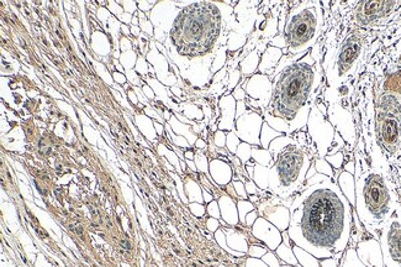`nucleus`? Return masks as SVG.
I'll list each match as a JSON object with an SVG mask.
<instances>
[{
	"instance_id": "obj_47",
	"label": "nucleus",
	"mask_w": 401,
	"mask_h": 267,
	"mask_svg": "<svg viewBox=\"0 0 401 267\" xmlns=\"http://www.w3.org/2000/svg\"><path fill=\"white\" fill-rule=\"evenodd\" d=\"M320 265H321V267H340L338 261L335 260V258H332V257L320 260Z\"/></svg>"
},
{
	"instance_id": "obj_7",
	"label": "nucleus",
	"mask_w": 401,
	"mask_h": 267,
	"mask_svg": "<svg viewBox=\"0 0 401 267\" xmlns=\"http://www.w3.org/2000/svg\"><path fill=\"white\" fill-rule=\"evenodd\" d=\"M364 37L361 32L352 34L338 47L331 66L327 70V83L330 88H337L358 64L363 52Z\"/></svg>"
},
{
	"instance_id": "obj_27",
	"label": "nucleus",
	"mask_w": 401,
	"mask_h": 267,
	"mask_svg": "<svg viewBox=\"0 0 401 267\" xmlns=\"http://www.w3.org/2000/svg\"><path fill=\"white\" fill-rule=\"evenodd\" d=\"M252 159L258 163V165L264 166V167H272L273 165V155L269 152V150L263 149V147H253L252 149Z\"/></svg>"
},
{
	"instance_id": "obj_30",
	"label": "nucleus",
	"mask_w": 401,
	"mask_h": 267,
	"mask_svg": "<svg viewBox=\"0 0 401 267\" xmlns=\"http://www.w3.org/2000/svg\"><path fill=\"white\" fill-rule=\"evenodd\" d=\"M280 135H283V134L275 131V130H273L267 122H264L261 130V138H259V140H261V146L263 147V149L268 150L272 141L274 140V139L279 138Z\"/></svg>"
},
{
	"instance_id": "obj_49",
	"label": "nucleus",
	"mask_w": 401,
	"mask_h": 267,
	"mask_svg": "<svg viewBox=\"0 0 401 267\" xmlns=\"http://www.w3.org/2000/svg\"><path fill=\"white\" fill-rule=\"evenodd\" d=\"M245 95H246V94H245V91L241 88V87H237V88L234 89L233 93H232V97L236 100H238V102H242V100L245 99Z\"/></svg>"
},
{
	"instance_id": "obj_34",
	"label": "nucleus",
	"mask_w": 401,
	"mask_h": 267,
	"mask_svg": "<svg viewBox=\"0 0 401 267\" xmlns=\"http://www.w3.org/2000/svg\"><path fill=\"white\" fill-rule=\"evenodd\" d=\"M237 208H238L239 220H241L242 224H245V219H246V215L248 213H251L252 211H255V206H253V204L251 203V202H248L247 199L238 201V203H237Z\"/></svg>"
},
{
	"instance_id": "obj_3",
	"label": "nucleus",
	"mask_w": 401,
	"mask_h": 267,
	"mask_svg": "<svg viewBox=\"0 0 401 267\" xmlns=\"http://www.w3.org/2000/svg\"><path fill=\"white\" fill-rule=\"evenodd\" d=\"M323 81L318 62L306 53L275 77L273 93L267 111L288 122L290 132L307 126L311 109L315 104V92Z\"/></svg>"
},
{
	"instance_id": "obj_17",
	"label": "nucleus",
	"mask_w": 401,
	"mask_h": 267,
	"mask_svg": "<svg viewBox=\"0 0 401 267\" xmlns=\"http://www.w3.org/2000/svg\"><path fill=\"white\" fill-rule=\"evenodd\" d=\"M209 170L210 174H211L212 182L220 184V186H226L232 179V168L225 161L220 159L211 160Z\"/></svg>"
},
{
	"instance_id": "obj_25",
	"label": "nucleus",
	"mask_w": 401,
	"mask_h": 267,
	"mask_svg": "<svg viewBox=\"0 0 401 267\" xmlns=\"http://www.w3.org/2000/svg\"><path fill=\"white\" fill-rule=\"evenodd\" d=\"M291 144H298V141L289 135H280L279 138L274 139V140L271 143V145H269V149H268L269 152L273 155V159H274V157H277L278 155H279L280 152L285 149V147L291 145Z\"/></svg>"
},
{
	"instance_id": "obj_45",
	"label": "nucleus",
	"mask_w": 401,
	"mask_h": 267,
	"mask_svg": "<svg viewBox=\"0 0 401 267\" xmlns=\"http://www.w3.org/2000/svg\"><path fill=\"white\" fill-rule=\"evenodd\" d=\"M206 227L210 231H215V233H216V231L219 230V227H220L219 219H216V218H212V217L209 218V219L206 220Z\"/></svg>"
},
{
	"instance_id": "obj_37",
	"label": "nucleus",
	"mask_w": 401,
	"mask_h": 267,
	"mask_svg": "<svg viewBox=\"0 0 401 267\" xmlns=\"http://www.w3.org/2000/svg\"><path fill=\"white\" fill-rule=\"evenodd\" d=\"M195 165H196V168H198L200 172L207 173V168H209L210 165L207 163L206 157L204 156L201 152H199L198 155H195Z\"/></svg>"
},
{
	"instance_id": "obj_24",
	"label": "nucleus",
	"mask_w": 401,
	"mask_h": 267,
	"mask_svg": "<svg viewBox=\"0 0 401 267\" xmlns=\"http://www.w3.org/2000/svg\"><path fill=\"white\" fill-rule=\"evenodd\" d=\"M263 115H264V119H266V122L272 127L273 130L283 134V135H289V136L291 135L290 127H289L288 122L283 120V119L272 115V114H269L266 109H263Z\"/></svg>"
},
{
	"instance_id": "obj_16",
	"label": "nucleus",
	"mask_w": 401,
	"mask_h": 267,
	"mask_svg": "<svg viewBox=\"0 0 401 267\" xmlns=\"http://www.w3.org/2000/svg\"><path fill=\"white\" fill-rule=\"evenodd\" d=\"M220 108L222 116H221L219 122V129L221 131H223V130L236 131L234 130V118H236L237 103L232 95H223L220 100Z\"/></svg>"
},
{
	"instance_id": "obj_50",
	"label": "nucleus",
	"mask_w": 401,
	"mask_h": 267,
	"mask_svg": "<svg viewBox=\"0 0 401 267\" xmlns=\"http://www.w3.org/2000/svg\"><path fill=\"white\" fill-rule=\"evenodd\" d=\"M245 109H246V105H245L244 102H238L237 103V109H236V118H241L242 115L245 114Z\"/></svg>"
},
{
	"instance_id": "obj_10",
	"label": "nucleus",
	"mask_w": 401,
	"mask_h": 267,
	"mask_svg": "<svg viewBox=\"0 0 401 267\" xmlns=\"http://www.w3.org/2000/svg\"><path fill=\"white\" fill-rule=\"evenodd\" d=\"M263 119L258 113L255 111H247L241 118L236 121V132L237 136L244 143L250 145H261V130L263 126Z\"/></svg>"
},
{
	"instance_id": "obj_29",
	"label": "nucleus",
	"mask_w": 401,
	"mask_h": 267,
	"mask_svg": "<svg viewBox=\"0 0 401 267\" xmlns=\"http://www.w3.org/2000/svg\"><path fill=\"white\" fill-rule=\"evenodd\" d=\"M340 267H367L358 257L356 249H347L341 258Z\"/></svg>"
},
{
	"instance_id": "obj_40",
	"label": "nucleus",
	"mask_w": 401,
	"mask_h": 267,
	"mask_svg": "<svg viewBox=\"0 0 401 267\" xmlns=\"http://www.w3.org/2000/svg\"><path fill=\"white\" fill-rule=\"evenodd\" d=\"M207 212H209V214L211 215L212 218H216V219H220L221 217V211H220V206L217 202L212 201L210 202L209 207H207Z\"/></svg>"
},
{
	"instance_id": "obj_20",
	"label": "nucleus",
	"mask_w": 401,
	"mask_h": 267,
	"mask_svg": "<svg viewBox=\"0 0 401 267\" xmlns=\"http://www.w3.org/2000/svg\"><path fill=\"white\" fill-rule=\"evenodd\" d=\"M337 184L345 194V197L351 203V206H356V179H354L353 174L346 172V171L341 172L337 178Z\"/></svg>"
},
{
	"instance_id": "obj_6",
	"label": "nucleus",
	"mask_w": 401,
	"mask_h": 267,
	"mask_svg": "<svg viewBox=\"0 0 401 267\" xmlns=\"http://www.w3.org/2000/svg\"><path fill=\"white\" fill-rule=\"evenodd\" d=\"M273 161L269 168V189L280 199H288L304 188L312 157L298 143L285 147Z\"/></svg>"
},
{
	"instance_id": "obj_18",
	"label": "nucleus",
	"mask_w": 401,
	"mask_h": 267,
	"mask_svg": "<svg viewBox=\"0 0 401 267\" xmlns=\"http://www.w3.org/2000/svg\"><path fill=\"white\" fill-rule=\"evenodd\" d=\"M282 58H283V51L280 50V48L269 46V47H267L266 52L263 53V57H262L258 70L261 71L263 75L264 73H267V75H273L274 68H277Z\"/></svg>"
},
{
	"instance_id": "obj_54",
	"label": "nucleus",
	"mask_w": 401,
	"mask_h": 267,
	"mask_svg": "<svg viewBox=\"0 0 401 267\" xmlns=\"http://www.w3.org/2000/svg\"><path fill=\"white\" fill-rule=\"evenodd\" d=\"M195 145L198 146L199 149H204V147H206L205 141H204L203 139H198V140H196V143H195Z\"/></svg>"
},
{
	"instance_id": "obj_28",
	"label": "nucleus",
	"mask_w": 401,
	"mask_h": 267,
	"mask_svg": "<svg viewBox=\"0 0 401 267\" xmlns=\"http://www.w3.org/2000/svg\"><path fill=\"white\" fill-rule=\"evenodd\" d=\"M259 52L258 50H253L250 54H247L246 58L241 62V71L244 75H251L259 67Z\"/></svg>"
},
{
	"instance_id": "obj_56",
	"label": "nucleus",
	"mask_w": 401,
	"mask_h": 267,
	"mask_svg": "<svg viewBox=\"0 0 401 267\" xmlns=\"http://www.w3.org/2000/svg\"><path fill=\"white\" fill-rule=\"evenodd\" d=\"M121 245H122V246H126L127 250H131V245L129 244V241H127V240H122Z\"/></svg>"
},
{
	"instance_id": "obj_35",
	"label": "nucleus",
	"mask_w": 401,
	"mask_h": 267,
	"mask_svg": "<svg viewBox=\"0 0 401 267\" xmlns=\"http://www.w3.org/2000/svg\"><path fill=\"white\" fill-rule=\"evenodd\" d=\"M239 144H241V139L237 136L236 132L230 131L227 134V136H226V146H227L228 151H230L231 154L236 155Z\"/></svg>"
},
{
	"instance_id": "obj_52",
	"label": "nucleus",
	"mask_w": 401,
	"mask_h": 267,
	"mask_svg": "<svg viewBox=\"0 0 401 267\" xmlns=\"http://www.w3.org/2000/svg\"><path fill=\"white\" fill-rule=\"evenodd\" d=\"M317 173V171H316V167H315V163H312L310 167V170L307 171V174H306V179H310L311 177H313L315 174Z\"/></svg>"
},
{
	"instance_id": "obj_21",
	"label": "nucleus",
	"mask_w": 401,
	"mask_h": 267,
	"mask_svg": "<svg viewBox=\"0 0 401 267\" xmlns=\"http://www.w3.org/2000/svg\"><path fill=\"white\" fill-rule=\"evenodd\" d=\"M225 235H226V241H227L228 246H230L231 249H233L234 251L242 252V254L248 252L247 240L245 239V236L242 235V234H239L238 231H236L234 229H227V230H225Z\"/></svg>"
},
{
	"instance_id": "obj_2",
	"label": "nucleus",
	"mask_w": 401,
	"mask_h": 267,
	"mask_svg": "<svg viewBox=\"0 0 401 267\" xmlns=\"http://www.w3.org/2000/svg\"><path fill=\"white\" fill-rule=\"evenodd\" d=\"M226 3H187L171 29L176 62L192 84L203 87L211 75L214 58L222 48L232 18Z\"/></svg>"
},
{
	"instance_id": "obj_46",
	"label": "nucleus",
	"mask_w": 401,
	"mask_h": 267,
	"mask_svg": "<svg viewBox=\"0 0 401 267\" xmlns=\"http://www.w3.org/2000/svg\"><path fill=\"white\" fill-rule=\"evenodd\" d=\"M258 218V214L256 211H252L251 213H248L246 215V219H245V225H247V227H253V224H255V222L257 220Z\"/></svg>"
},
{
	"instance_id": "obj_48",
	"label": "nucleus",
	"mask_w": 401,
	"mask_h": 267,
	"mask_svg": "<svg viewBox=\"0 0 401 267\" xmlns=\"http://www.w3.org/2000/svg\"><path fill=\"white\" fill-rule=\"evenodd\" d=\"M245 188H246V193L251 195H255L258 193V188L256 187V184L253 183L252 181H248L246 182V184H245Z\"/></svg>"
},
{
	"instance_id": "obj_11",
	"label": "nucleus",
	"mask_w": 401,
	"mask_h": 267,
	"mask_svg": "<svg viewBox=\"0 0 401 267\" xmlns=\"http://www.w3.org/2000/svg\"><path fill=\"white\" fill-rule=\"evenodd\" d=\"M378 135L386 151L390 154L396 151L400 139V119L391 113L384 114L378 119Z\"/></svg>"
},
{
	"instance_id": "obj_51",
	"label": "nucleus",
	"mask_w": 401,
	"mask_h": 267,
	"mask_svg": "<svg viewBox=\"0 0 401 267\" xmlns=\"http://www.w3.org/2000/svg\"><path fill=\"white\" fill-rule=\"evenodd\" d=\"M345 171H346V172L353 174V176H354V172H356V170H354V162H353V161H352V162H348L347 165L345 166Z\"/></svg>"
},
{
	"instance_id": "obj_8",
	"label": "nucleus",
	"mask_w": 401,
	"mask_h": 267,
	"mask_svg": "<svg viewBox=\"0 0 401 267\" xmlns=\"http://www.w3.org/2000/svg\"><path fill=\"white\" fill-rule=\"evenodd\" d=\"M384 267H401V212L392 215L379 236Z\"/></svg>"
},
{
	"instance_id": "obj_19",
	"label": "nucleus",
	"mask_w": 401,
	"mask_h": 267,
	"mask_svg": "<svg viewBox=\"0 0 401 267\" xmlns=\"http://www.w3.org/2000/svg\"><path fill=\"white\" fill-rule=\"evenodd\" d=\"M219 206H220V211H221V217L223 218L226 223L228 225H234L238 224L239 222V214H238V208H237V204L232 198L228 197V195H222V197L219 199Z\"/></svg>"
},
{
	"instance_id": "obj_4",
	"label": "nucleus",
	"mask_w": 401,
	"mask_h": 267,
	"mask_svg": "<svg viewBox=\"0 0 401 267\" xmlns=\"http://www.w3.org/2000/svg\"><path fill=\"white\" fill-rule=\"evenodd\" d=\"M356 179V213L370 233L385 227L400 204L385 173L379 168H368Z\"/></svg>"
},
{
	"instance_id": "obj_32",
	"label": "nucleus",
	"mask_w": 401,
	"mask_h": 267,
	"mask_svg": "<svg viewBox=\"0 0 401 267\" xmlns=\"http://www.w3.org/2000/svg\"><path fill=\"white\" fill-rule=\"evenodd\" d=\"M315 167H316V171H317V173H323L325 176L330 177V178L334 179L335 177V172H334V168H332V166L330 165L329 162H327L325 159H316L315 160Z\"/></svg>"
},
{
	"instance_id": "obj_43",
	"label": "nucleus",
	"mask_w": 401,
	"mask_h": 267,
	"mask_svg": "<svg viewBox=\"0 0 401 267\" xmlns=\"http://www.w3.org/2000/svg\"><path fill=\"white\" fill-rule=\"evenodd\" d=\"M226 134L223 132V131H221V130H219V131H216L215 132V144H216V146H219V147H225L226 146Z\"/></svg>"
},
{
	"instance_id": "obj_31",
	"label": "nucleus",
	"mask_w": 401,
	"mask_h": 267,
	"mask_svg": "<svg viewBox=\"0 0 401 267\" xmlns=\"http://www.w3.org/2000/svg\"><path fill=\"white\" fill-rule=\"evenodd\" d=\"M185 188H187V192L188 195H189L190 201H194L196 203H203L204 202L203 192H201V189L199 188V186L194 181L189 179V181L185 183Z\"/></svg>"
},
{
	"instance_id": "obj_55",
	"label": "nucleus",
	"mask_w": 401,
	"mask_h": 267,
	"mask_svg": "<svg viewBox=\"0 0 401 267\" xmlns=\"http://www.w3.org/2000/svg\"><path fill=\"white\" fill-rule=\"evenodd\" d=\"M194 157H195L194 152H192V151L185 152V159H187V160H190V161H192L193 159H194Z\"/></svg>"
},
{
	"instance_id": "obj_23",
	"label": "nucleus",
	"mask_w": 401,
	"mask_h": 267,
	"mask_svg": "<svg viewBox=\"0 0 401 267\" xmlns=\"http://www.w3.org/2000/svg\"><path fill=\"white\" fill-rule=\"evenodd\" d=\"M293 251L295 254V257L298 260L300 267H321L320 260L316 258L313 255H311L310 252L305 251L301 247L293 245Z\"/></svg>"
},
{
	"instance_id": "obj_53",
	"label": "nucleus",
	"mask_w": 401,
	"mask_h": 267,
	"mask_svg": "<svg viewBox=\"0 0 401 267\" xmlns=\"http://www.w3.org/2000/svg\"><path fill=\"white\" fill-rule=\"evenodd\" d=\"M203 198L206 203H210V202H212V199H214V197L210 193H207L205 189H203Z\"/></svg>"
},
{
	"instance_id": "obj_33",
	"label": "nucleus",
	"mask_w": 401,
	"mask_h": 267,
	"mask_svg": "<svg viewBox=\"0 0 401 267\" xmlns=\"http://www.w3.org/2000/svg\"><path fill=\"white\" fill-rule=\"evenodd\" d=\"M236 156L241 160L242 163H247L251 157H252V147H251L250 144L247 143L239 144L238 149H237L236 152Z\"/></svg>"
},
{
	"instance_id": "obj_26",
	"label": "nucleus",
	"mask_w": 401,
	"mask_h": 267,
	"mask_svg": "<svg viewBox=\"0 0 401 267\" xmlns=\"http://www.w3.org/2000/svg\"><path fill=\"white\" fill-rule=\"evenodd\" d=\"M253 181L256 182V184L261 188V189L266 190L269 188V167H264V166L255 165V173H253Z\"/></svg>"
},
{
	"instance_id": "obj_57",
	"label": "nucleus",
	"mask_w": 401,
	"mask_h": 267,
	"mask_svg": "<svg viewBox=\"0 0 401 267\" xmlns=\"http://www.w3.org/2000/svg\"><path fill=\"white\" fill-rule=\"evenodd\" d=\"M282 267H295V266H290V265H284V266H282Z\"/></svg>"
},
{
	"instance_id": "obj_39",
	"label": "nucleus",
	"mask_w": 401,
	"mask_h": 267,
	"mask_svg": "<svg viewBox=\"0 0 401 267\" xmlns=\"http://www.w3.org/2000/svg\"><path fill=\"white\" fill-rule=\"evenodd\" d=\"M269 249H266V247H262V246H256V245H252V246L248 249V254H250L252 257H256V258H259V257H263L264 255L268 252Z\"/></svg>"
},
{
	"instance_id": "obj_44",
	"label": "nucleus",
	"mask_w": 401,
	"mask_h": 267,
	"mask_svg": "<svg viewBox=\"0 0 401 267\" xmlns=\"http://www.w3.org/2000/svg\"><path fill=\"white\" fill-rule=\"evenodd\" d=\"M190 209L194 213L196 217H203L205 214V208L201 203H192L190 204Z\"/></svg>"
},
{
	"instance_id": "obj_15",
	"label": "nucleus",
	"mask_w": 401,
	"mask_h": 267,
	"mask_svg": "<svg viewBox=\"0 0 401 267\" xmlns=\"http://www.w3.org/2000/svg\"><path fill=\"white\" fill-rule=\"evenodd\" d=\"M356 251L362 262L367 267H384L380 242L376 239L361 241L357 245Z\"/></svg>"
},
{
	"instance_id": "obj_9",
	"label": "nucleus",
	"mask_w": 401,
	"mask_h": 267,
	"mask_svg": "<svg viewBox=\"0 0 401 267\" xmlns=\"http://www.w3.org/2000/svg\"><path fill=\"white\" fill-rule=\"evenodd\" d=\"M307 131H309L311 139L316 144V150L320 159H325L331 149L335 140V134L336 130L332 126L329 120L325 119V115L321 113L317 104H313L311 109L310 118L307 121Z\"/></svg>"
},
{
	"instance_id": "obj_1",
	"label": "nucleus",
	"mask_w": 401,
	"mask_h": 267,
	"mask_svg": "<svg viewBox=\"0 0 401 267\" xmlns=\"http://www.w3.org/2000/svg\"><path fill=\"white\" fill-rule=\"evenodd\" d=\"M288 234L294 245L318 260L343 254L351 241L353 212L337 182H324L304 188L289 207Z\"/></svg>"
},
{
	"instance_id": "obj_12",
	"label": "nucleus",
	"mask_w": 401,
	"mask_h": 267,
	"mask_svg": "<svg viewBox=\"0 0 401 267\" xmlns=\"http://www.w3.org/2000/svg\"><path fill=\"white\" fill-rule=\"evenodd\" d=\"M280 198L277 201V203L268 199L263 203H261L258 208V213L262 215V218H264L266 220H268L269 223H272L275 228L279 229L280 231H286L290 225V209L288 207L283 206L280 203Z\"/></svg>"
},
{
	"instance_id": "obj_41",
	"label": "nucleus",
	"mask_w": 401,
	"mask_h": 267,
	"mask_svg": "<svg viewBox=\"0 0 401 267\" xmlns=\"http://www.w3.org/2000/svg\"><path fill=\"white\" fill-rule=\"evenodd\" d=\"M326 178H327V176H325V174H323V173H316L315 176L311 177L310 179H306V182H305L304 188L311 187V186H313V184L321 183V182H324Z\"/></svg>"
},
{
	"instance_id": "obj_14",
	"label": "nucleus",
	"mask_w": 401,
	"mask_h": 267,
	"mask_svg": "<svg viewBox=\"0 0 401 267\" xmlns=\"http://www.w3.org/2000/svg\"><path fill=\"white\" fill-rule=\"evenodd\" d=\"M252 234L259 241H263L269 250H277L283 242L282 231L264 218H257L252 227Z\"/></svg>"
},
{
	"instance_id": "obj_5",
	"label": "nucleus",
	"mask_w": 401,
	"mask_h": 267,
	"mask_svg": "<svg viewBox=\"0 0 401 267\" xmlns=\"http://www.w3.org/2000/svg\"><path fill=\"white\" fill-rule=\"evenodd\" d=\"M324 26V10L320 2L296 3L286 18L283 36L286 52L291 56L306 53L317 43Z\"/></svg>"
},
{
	"instance_id": "obj_38",
	"label": "nucleus",
	"mask_w": 401,
	"mask_h": 267,
	"mask_svg": "<svg viewBox=\"0 0 401 267\" xmlns=\"http://www.w3.org/2000/svg\"><path fill=\"white\" fill-rule=\"evenodd\" d=\"M262 260H263V262L266 263V265H268L269 267H282L280 266L279 258L273 254V252H267V254L262 257Z\"/></svg>"
},
{
	"instance_id": "obj_22",
	"label": "nucleus",
	"mask_w": 401,
	"mask_h": 267,
	"mask_svg": "<svg viewBox=\"0 0 401 267\" xmlns=\"http://www.w3.org/2000/svg\"><path fill=\"white\" fill-rule=\"evenodd\" d=\"M275 254H277L278 257H279L285 265L300 267L298 260H296L295 257V254H294L293 251V245L291 244L282 242V244L278 246V249L275 250Z\"/></svg>"
},
{
	"instance_id": "obj_13",
	"label": "nucleus",
	"mask_w": 401,
	"mask_h": 267,
	"mask_svg": "<svg viewBox=\"0 0 401 267\" xmlns=\"http://www.w3.org/2000/svg\"><path fill=\"white\" fill-rule=\"evenodd\" d=\"M245 89L252 99L257 100L262 108H268L273 93V83L268 76L263 73L253 75L245 84Z\"/></svg>"
},
{
	"instance_id": "obj_42",
	"label": "nucleus",
	"mask_w": 401,
	"mask_h": 267,
	"mask_svg": "<svg viewBox=\"0 0 401 267\" xmlns=\"http://www.w3.org/2000/svg\"><path fill=\"white\" fill-rule=\"evenodd\" d=\"M233 188H234V190H236V193L238 197H241L242 199H247V193H246V188H245L244 182L234 181Z\"/></svg>"
},
{
	"instance_id": "obj_36",
	"label": "nucleus",
	"mask_w": 401,
	"mask_h": 267,
	"mask_svg": "<svg viewBox=\"0 0 401 267\" xmlns=\"http://www.w3.org/2000/svg\"><path fill=\"white\" fill-rule=\"evenodd\" d=\"M325 160L332 166V168L340 170L343 163V154L341 151H338L335 155H327V156H325Z\"/></svg>"
}]
</instances>
